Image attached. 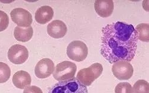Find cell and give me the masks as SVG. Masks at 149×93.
<instances>
[{
    "label": "cell",
    "instance_id": "obj_6",
    "mask_svg": "<svg viewBox=\"0 0 149 93\" xmlns=\"http://www.w3.org/2000/svg\"><path fill=\"white\" fill-rule=\"evenodd\" d=\"M10 16L12 21L20 27H29L33 21L31 13L22 8H16L12 10Z\"/></svg>",
    "mask_w": 149,
    "mask_h": 93
},
{
    "label": "cell",
    "instance_id": "obj_2",
    "mask_svg": "<svg viewBox=\"0 0 149 93\" xmlns=\"http://www.w3.org/2000/svg\"><path fill=\"white\" fill-rule=\"evenodd\" d=\"M48 93H88V91L77 78H73L69 81H59Z\"/></svg>",
    "mask_w": 149,
    "mask_h": 93
},
{
    "label": "cell",
    "instance_id": "obj_12",
    "mask_svg": "<svg viewBox=\"0 0 149 93\" xmlns=\"http://www.w3.org/2000/svg\"><path fill=\"white\" fill-rule=\"evenodd\" d=\"M54 16L53 8L48 5H44L36 10L35 14V19L41 25H45L51 21Z\"/></svg>",
    "mask_w": 149,
    "mask_h": 93
},
{
    "label": "cell",
    "instance_id": "obj_14",
    "mask_svg": "<svg viewBox=\"0 0 149 93\" xmlns=\"http://www.w3.org/2000/svg\"><path fill=\"white\" fill-rule=\"evenodd\" d=\"M33 34L32 27L24 28L17 26L15 27L14 31V36L15 39L21 42H27L30 40Z\"/></svg>",
    "mask_w": 149,
    "mask_h": 93
},
{
    "label": "cell",
    "instance_id": "obj_8",
    "mask_svg": "<svg viewBox=\"0 0 149 93\" xmlns=\"http://www.w3.org/2000/svg\"><path fill=\"white\" fill-rule=\"evenodd\" d=\"M29 52L27 48L21 44L12 46L8 51V58L11 62L20 65L25 62L28 59Z\"/></svg>",
    "mask_w": 149,
    "mask_h": 93
},
{
    "label": "cell",
    "instance_id": "obj_20",
    "mask_svg": "<svg viewBox=\"0 0 149 93\" xmlns=\"http://www.w3.org/2000/svg\"><path fill=\"white\" fill-rule=\"evenodd\" d=\"M23 93H43L41 89L35 85L27 87L24 88Z\"/></svg>",
    "mask_w": 149,
    "mask_h": 93
},
{
    "label": "cell",
    "instance_id": "obj_15",
    "mask_svg": "<svg viewBox=\"0 0 149 93\" xmlns=\"http://www.w3.org/2000/svg\"><path fill=\"white\" fill-rule=\"evenodd\" d=\"M137 33L138 39L142 42H149V25L147 23H141L135 29Z\"/></svg>",
    "mask_w": 149,
    "mask_h": 93
},
{
    "label": "cell",
    "instance_id": "obj_5",
    "mask_svg": "<svg viewBox=\"0 0 149 93\" xmlns=\"http://www.w3.org/2000/svg\"><path fill=\"white\" fill-rule=\"evenodd\" d=\"M66 53L70 59L79 62L86 59L88 49L84 42L80 40H74L68 46Z\"/></svg>",
    "mask_w": 149,
    "mask_h": 93
},
{
    "label": "cell",
    "instance_id": "obj_1",
    "mask_svg": "<svg viewBox=\"0 0 149 93\" xmlns=\"http://www.w3.org/2000/svg\"><path fill=\"white\" fill-rule=\"evenodd\" d=\"M102 31L100 53L110 64L134 59L139 39L132 25L117 21L106 25Z\"/></svg>",
    "mask_w": 149,
    "mask_h": 93
},
{
    "label": "cell",
    "instance_id": "obj_4",
    "mask_svg": "<svg viewBox=\"0 0 149 93\" xmlns=\"http://www.w3.org/2000/svg\"><path fill=\"white\" fill-rule=\"evenodd\" d=\"M77 70V66L75 64L66 61L57 65L53 74L57 81H69L74 78Z\"/></svg>",
    "mask_w": 149,
    "mask_h": 93
},
{
    "label": "cell",
    "instance_id": "obj_11",
    "mask_svg": "<svg viewBox=\"0 0 149 93\" xmlns=\"http://www.w3.org/2000/svg\"><path fill=\"white\" fill-rule=\"evenodd\" d=\"M94 8L98 16L106 18L110 16L114 10L112 0H97L94 3Z\"/></svg>",
    "mask_w": 149,
    "mask_h": 93
},
{
    "label": "cell",
    "instance_id": "obj_7",
    "mask_svg": "<svg viewBox=\"0 0 149 93\" xmlns=\"http://www.w3.org/2000/svg\"><path fill=\"white\" fill-rule=\"evenodd\" d=\"M111 71L114 76L119 80H128L134 74L132 65L125 61H119L113 63Z\"/></svg>",
    "mask_w": 149,
    "mask_h": 93
},
{
    "label": "cell",
    "instance_id": "obj_19",
    "mask_svg": "<svg viewBox=\"0 0 149 93\" xmlns=\"http://www.w3.org/2000/svg\"><path fill=\"white\" fill-rule=\"evenodd\" d=\"M9 24V18L6 13L0 10V32L5 30Z\"/></svg>",
    "mask_w": 149,
    "mask_h": 93
},
{
    "label": "cell",
    "instance_id": "obj_16",
    "mask_svg": "<svg viewBox=\"0 0 149 93\" xmlns=\"http://www.w3.org/2000/svg\"><path fill=\"white\" fill-rule=\"evenodd\" d=\"M133 93H149V83L147 81L140 79L134 84Z\"/></svg>",
    "mask_w": 149,
    "mask_h": 93
},
{
    "label": "cell",
    "instance_id": "obj_9",
    "mask_svg": "<svg viewBox=\"0 0 149 93\" xmlns=\"http://www.w3.org/2000/svg\"><path fill=\"white\" fill-rule=\"evenodd\" d=\"M55 69L54 64L48 58H44L36 64L35 68V74L37 78L44 79L49 77Z\"/></svg>",
    "mask_w": 149,
    "mask_h": 93
},
{
    "label": "cell",
    "instance_id": "obj_17",
    "mask_svg": "<svg viewBox=\"0 0 149 93\" xmlns=\"http://www.w3.org/2000/svg\"><path fill=\"white\" fill-rule=\"evenodd\" d=\"M11 69L8 65L0 62V84L4 83L10 79Z\"/></svg>",
    "mask_w": 149,
    "mask_h": 93
},
{
    "label": "cell",
    "instance_id": "obj_10",
    "mask_svg": "<svg viewBox=\"0 0 149 93\" xmlns=\"http://www.w3.org/2000/svg\"><path fill=\"white\" fill-rule=\"evenodd\" d=\"M68 29L65 23L60 20H56L48 24L47 33L49 36L54 39L63 38L67 33Z\"/></svg>",
    "mask_w": 149,
    "mask_h": 93
},
{
    "label": "cell",
    "instance_id": "obj_13",
    "mask_svg": "<svg viewBox=\"0 0 149 93\" xmlns=\"http://www.w3.org/2000/svg\"><path fill=\"white\" fill-rule=\"evenodd\" d=\"M12 81L15 86L17 88L24 89L30 86L32 79L30 74L28 72L19 71L13 75Z\"/></svg>",
    "mask_w": 149,
    "mask_h": 93
},
{
    "label": "cell",
    "instance_id": "obj_3",
    "mask_svg": "<svg viewBox=\"0 0 149 93\" xmlns=\"http://www.w3.org/2000/svg\"><path fill=\"white\" fill-rule=\"evenodd\" d=\"M103 71L101 64L94 63L88 68L81 69L77 74V79L84 86H90L102 74Z\"/></svg>",
    "mask_w": 149,
    "mask_h": 93
},
{
    "label": "cell",
    "instance_id": "obj_18",
    "mask_svg": "<svg viewBox=\"0 0 149 93\" xmlns=\"http://www.w3.org/2000/svg\"><path fill=\"white\" fill-rule=\"evenodd\" d=\"M115 93H133L131 85L128 83H120L118 84L115 89Z\"/></svg>",
    "mask_w": 149,
    "mask_h": 93
}]
</instances>
